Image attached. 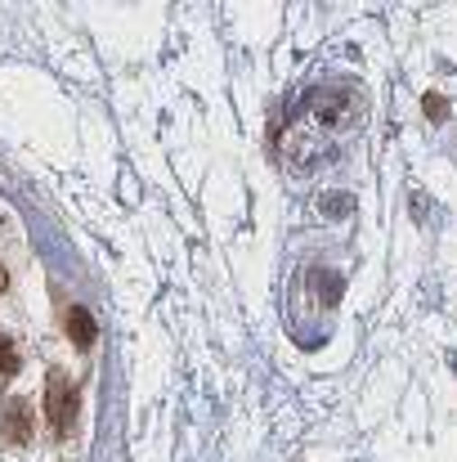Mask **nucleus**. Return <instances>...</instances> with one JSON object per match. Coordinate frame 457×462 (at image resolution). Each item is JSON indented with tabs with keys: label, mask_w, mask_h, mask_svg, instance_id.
Segmentation results:
<instances>
[{
	"label": "nucleus",
	"mask_w": 457,
	"mask_h": 462,
	"mask_svg": "<svg viewBox=\"0 0 457 462\" xmlns=\"http://www.w3.org/2000/svg\"><path fill=\"white\" fill-rule=\"evenodd\" d=\"M45 418H50L54 436H68V427H72V418H77V386H72L63 373H54L50 386H45Z\"/></svg>",
	"instance_id": "f257e3e1"
},
{
	"label": "nucleus",
	"mask_w": 457,
	"mask_h": 462,
	"mask_svg": "<svg viewBox=\"0 0 457 462\" xmlns=\"http://www.w3.org/2000/svg\"><path fill=\"white\" fill-rule=\"evenodd\" d=\"M27 422H32V409H27L23 400H14V404L5 409V436H9L14 445H23V440L32 436V427H27Z\"/></svg>",
	"instance_id": "f03ea898"
},
{
	"label": "nucleus",
	"mask_w": 457,
	"mask_h": 462,
	"mask_svg": "<svg viewBox=\"0 0 457 462\" xmlns=\"http://www.w3.org/2000/svg\"><path fill=\"white\" fill-rule=\"evenodd\" d=\"M0 292H5V270H0Z\"/></svg>",
	"instance_id": "39448f33"
},
{
	"label": "nucleus",
	"mask_w": 457,
	"mask_h": 462,
	"mask_svg": "<svg viewBox=\"0 0 457 462\" xmlns=\"http://www.w3.org/2000/svg\"><path fill=\"white\" fill-rule=\"evenodd\" d=\"M14 373H18V350H14L9 337H0V386H9Z\"/></svg>",
	"instance_id": "20e7f679"
},
{
	"label": "nucleus",
	"mask_w": 457,
	"mask_h": 462,
	"mask_svg": "<svg viewBox=\"0 0 457 462\" xmlns=\"http://www.w3.org/2000/svg\"><path fill=\"white\" fill-rule=\"evenodd\" d=\"M68 332H72V341H77V346H90V341H95V319H90L81 306L68 310Z\"/></svg>",
	"instance_id": "7ed1b4c3"
}]
</instances>
